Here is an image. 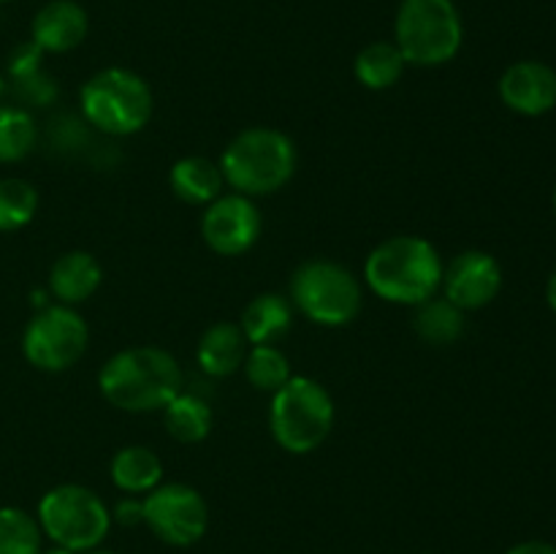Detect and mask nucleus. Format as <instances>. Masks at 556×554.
Listing matches in <instances>:
<instances>
[{"instance_id":"obj_2","label":"nucleus","mask_w":556,"mask_h":554,"mask_svg":"<svg viewBox=\"0 0 556 554\" xmlns=\"http://www.w3.org/2000/svg\"><path fill=\"white\" fill-rule=\"evenodd\" d=\"M98 389L109 405L125 413L163 411L182 391V367L163 348H125L101 367Z\"/></svg>"},{"instance_id":"obj_7","label":"nucleus","mask_w":556,"mask_h":554,"mask_svg":"<svg viewBox=\"0 0 556 554\" xmlns=\"http://www.w3.org/2000/svg\"><path fill=\"white\" fill-rule=\"evenodd\" d=\"M38 527L54 546L85 554L98 549L112 530V511L81 483L52 487L38 503Z\"/></svg>"},{"instance_id":"obj_19","label":"nucleus","mask_w":556,"mask_h":554,"mask_svg":"<svg viewBox=\"0 0 556 554\" xmlns=\"http://www.w3.org/2000/svg\"><path fill=\"white\" fill-rule=\"evenodd\" d=\"M112 483L125 494H147L163 481V462L147 445H125L109 465Z\"/></svg>"},{"instance_id":"obj_33","label":"nucleus","mask_w":556,"mask_h":554,"mask_svg":"<svg viewBox=\"0 0 556 554\" xmlns=\"http://www.w3.org/2000/svg\"><path fill=\"white\" fill-rule=\"evenodd\" d=\"M85 554H117V552H109V549H90V552Z\"/></svg>"},{"instance_id":"obj_25","label":"nucleus","mask_w":556,"mask_h":554,"mask_svg":"<svg viewBox=\"0 0 556 554\" xmlns=\"http://www.w3.org/2000/svg\"><path fill=\"white\" fill-rule=\"evenodd\" d=\"M38 212V190L27 179H0V234L25 228Z\"/></svg>"},{"instance_id":"obj_30","label":"nucleus","mask_w":556,"mask_h":554,"mask_svg":"<svg viewBox=\"0 0 556 554\" xmlns=\"http://www.w3.org/2000/svg\"><path fill=\"white\" fill-rule=\"evenodd\" d=\"M508 554H556V546L546 541H521L510 546Z\"/></svg>"},{"instance_id":"obj_6","label":"nucleus","mask_w":556,"mask_h":554,"mask_svg":"<svg viewBox=\"0 0 556 554\" xmlns=\"http://www.w3.org/2000/svg\"><path fill=\"white\" fill-rule=\"evenodd\" d=\"M81 117L106 136H134L150 123L152 90L136 71L103 68L79 90Z\"/></svg>"},{"instance_id":"obj_10","label":"nucleus","mask_w":556,"mask_h":554,"mask_svg":"<svg viewBox=\"0 0 556 554\" xmlns=\"http://www.w3.org/2000/svg\"><path fill=\"white\" fill-rule=\"evenodd\" d=\"M144 525L150 527L157 541L168 546H193L206 536L210 527V505L201 498L199 489L188 483H157L141 500Z\"/></svg>"},{"instance_id":"obj_22","label":"nucleus","mask_w":556,"mask_h":554,"mask_svg":"<svg viewBox=\"0 0 556 554\" xmlns=\"http://www.w3.org/2000/svg\"><path fill=\"white\" fill-rule=\"evenodd\" d=\"M163 421H166L168 435L179 443H201L212 432V407L199 394L179 391L163 407Z\"/></svg>"},{"instance_id":"obj_35","label":"nucleus","mask_w":556,"mask_h":554,"mask_svg":"<svg viewBox=\"0 0 556 554\" xmlns=\"http://www.w3.org/2000/svg\"><path fill=\"white\" fill-rule=\"evenodd\" d=\"M554 212H556V188H554Z\"/></svg>"},{"instance_id":"obj_4","label":"nucleus","mask_w":556,"mask_h":554,"mask_svg":"<svg viewBox=\"0 0 556 554\" xmlns=\"http://www.w3.org/2000/svg\"><path fill=\"white\" fill-rule=\"evenodd\" d=\"M269 429L288 454H313L334 429V400L318 380L293 375L271 394Z\"/></svg>"},{"instance_id":"obj_3","label":"nucleus","mask_w":556,"mask_h":554,"mask_svg":"<svg viewBox=\"0 0 556 554\" xmlns=\"http://www.w3.org/2000/svg\"><path fill=\"white\" fill-rule=\"evenodd\" d=\"M220 172L226 185L250 199L277 193L296 174V147L277 128H244L223 150Z\"/></svg>"},{"instance_id":"obj_29","label":"nucleus","mask_w":556,"mask_h":554,"mask_svg":"<svg viewBox=\"0 0 556 554\" xmlns=\"http://www.w3.org/2000/svg\"><path fill=\"white\" fill-rule=\"evenodd\" d=\"M112 521H119V525L125 527H134V525H141L144 521V508H141V500H119L117 508H114L112 514Z\"/></svg>"},{"instance_id":"obj_14","label":"nucleus","mask_w":556,"mask_h":554,"mask_svg":"<svg viewBox=\"0 0 556 554\" xmlns=\"http://www.w3.org/2000/svg\"><path fill=\"white\" fill-rule=\"evenodd\" d=\"M90 30L87 11L76 0H49L30 22V41L43 54H65L81 47Z\"/></svg>"},{"instance_id":"obj_13","label":"nucleus","mask_w":556,"mask_h":554,"mask_svg":"<svg viewBox=\"0 0 556 554\" xmlns=\"http://www.w3.org/2000/svg\"><path fill=\"white\" fill-rule=\"evenodd\" d=\"M500 98L525 117H541L556 106V71L541 60H519L500 76Z\"/></svg>"},{"instance_id":"obj_32","label":"nucleus","mask_w":556,"mask_h":554,"mask_svg":"<svg viewBox=\"0 0 556 554\" xmlns=\"http://www.w3.org/2000/svg\"><path fill=\"white\" fill-rule=\"evenodd\" d=\"M41 554H76V552H71V549H63V546H52V549H47V552H41Z\"/></svg>"},{"instance_id":"obj_28","label":"nucleus","mask_w":556,"mask_h":554,"mask_svg":"<svg viewBox=\"0 0 556 554\" xmlns=\"http://www.w3.org/2000/svg\"><path fill=\"white\" fill-rule=\"evenodd\" d=\"M43 52L33 41L20 43L9 58V79H20V76L33 74V71L43 68Z\"/></svg>"},{"instance_id":"obj_26","label":"nucleus","mask_w":556,"mask_h":554,"mask_svg":"<svg viewBox=\"0 0 556 554\" xmlns=\"http://www.w3.org/2000/svg\"><path fill=\"white\" fill-rule=\"evenodd\" d=\"M41 541L36 516L14 505L0 508V554H41Z\"/></svg>"},{"instance_id":"obj_1","label":"nucleus","mask_w":556,"mask_h":554,"mask_svg":"<svg viewBox=\"0 0 556 554\" xmlns=\"http://www.w3.org/2000/svg\"><path fill=\"white\" fill-rule=\"evenodd\" d=\"M443 259L429 239L416 234H396L383 239L364 261V282L375 297L391 304L427 302L443 282Z\"/></svg>"},{"instance_id":"obj_12","label":"nucleus","mask_w":556,"mask_h":554,"mask_svg":"<svg viewBox=\"0 0 556 554\" xmlns=\"http://www.w3.org/2000/svg\"><path fill=\"white\" fill-rule=\"evenodd\" d=\"M443 297L459 310H481L494 302L503 288V269L497 259L483 250H465L443 269Z\"/></svg>"},{"instance_id":"obj_34","label":"nucleus","mask_w":556,"mask_h":554,"mask_svg":"<svg viewBox=\"0 0 556 554\" xmlns=\"http://www.w3.org/2000/svg\"><path fill=\"white\" fill-rule=\"evenodd\" d=\"M3 96H5V79L3 74H0V103H3Z\"/></svg>"},{"instance_id":"obj_9","label":"nucleus","mask_w":556,"mask_h":554,"mask_svg":"<svg viewBox=\"0 0 556 554\" xmlns=\"http://www.w3.org/2000/svg\"><path fill=\"white\" fill-rule=\"evenodd\" d=\"M87 342H90V329L74 307L47 304L27 320L22 353L36 369L63 373L85 356Z\"/></svg>"},{"instance_id":"obj_5","label":"nucleus","mask_w":556,"mask_h":554,"mask_svg":"<svg viewBox=\"0 0 556 554\" xmlns=\"http://www.w3.org/2000/svg\"><path fill=\"white\" fill-rule=\"evenodd\" d=\"M465 25L454 0H402L394 20V43L407 65L434 68L459 54Z\"/></svg>"},{"instance_id":"obj_36","label":"nucleus","mask_w":556,"mask_h":554,"mask_svg":"<svg viewBox=\"0 0 556 554\" xmlns=\"http://www.w3.org/2000/svg\"><path fill=\"white\" fill-rule=\"evenodd\" d=\"M0 3H9V0H0Z\"/></svg>"},{"instance_id":"obj_15","label":"nucleus","mask_w":556,"mask_h":554,"mask_svg":"<svg viewBox=\"0 0 556 554\" xmlns=\"http://www.w3.org/2000/svg\"><path fill=\"white\" fill-rule=\"evenodd\" d=\"M103 269L98 259L87 250H71L63 253L49 269V293L58 299V304L74 307L87 302L92 293L101 288Z\"/></svg>"},{"instance_id":"obj_21","label":"nucleus","mask_w":556,"mask_h":554,"mask_svg":"<svg viewBox=\"0 0 556 554\" xmlns=\"http://www.w3.org/2000/svg\"><path fill=\"white\" fill-rule=\"evenodd\" d=\"M413 329L429 345H454L465 335V310L451 304L445 297H432L416 304Z\"/></svg>"},{"instance_id":"obj_16","label":"nucleus","mask_w":556,"mask_h":554,"mask_svg":"<svg viewBox=\"0 0 556 554\" xmlns=\"http://www.w3.org/2000/svg\"><path fill=\"white\" fill-rule=\"evenodd\" d=\"M248 356V340H244L239 324L231 320H217L201 335L195 348V362L210 378H228L242 367Z\"/></svg>"},{"instance_id":"obj_17","label":"nucleus","mask_w":556,"mask_h":554,"mask_svg":"<svg viewBox=\"0 0 556 554\" xmlns=\"http://www.w3.org/2000/svg\"><path fill=\"white\" fill-rule=\"evenodd\" d=\"M293 324L291 302L280 293H258L250 299L242 310V329L248 345H275L280 337L288 335Z\"/></svg>"},{"instance_id":"obj_11","label":"nucleus","mask_w":556,"mask_h":554,"mask_svg":"<svg viewBox=\"0 0 556 554\" xmlns=\"http://www.w3.org/2000/svg\"><path fill=\"white\" fill-rule=\"evenodd\" d=\"M201 237L206 248L217 255H242L258 242L261 237V212L250 196L226 193L217 196L212 204L204 206L201 215Z\"/></svg>"},{"instance_id":"obj_24","label":"nucleus","mask_w":556,"mask_h":554,"mask_svg":"<svg viewBox=\"0 0 556 554\" xmlns=\"http://www.w3.org/2000/svg\"><path fill=\"white\" fill-rule=\"evenodd\" d=\"M242 367L248 383L258 391H269V394H275L280 386L293 378L291 362L277 345H253L244 356Z\"/></svg>"},{"instance_id":"obj_27","label":"nucleus","mask_w":556,"mask_h":554,"mask_svg":"<svg viewBox=\"0 0 556 554\" xmlns=\"http://www.w3.org/2000/svg\"><path fill=\"white\" fill-rule=\"evenodd\" d=\"M11 85H14L16 98L22 103H30V106H49L58 98V85L43 68L20 76V79H11Z\"/></svg>"},{"instance_id":"obj_18","label":"nucleus","mask_w":556,"mask_h":554,"mask_svg":"<svg viewBox=\"0 0 556 554\" xmlns=\"http://www.w3.org/2000/svg\"><path fill=\"white\" fill-rule=\"evenodd\" d=\"M168 185H172L174 196L185 204L206 206L217 196H223L226 179H223L220 163L201 155H188L174 163L172 172H168Z\"/></svg>"},{"instance_id":"obj_20","label":"nucleus","mask_w":556,"mask_h":554,"mask_svg":"<svg viewBox=\"0 0 556 554\" xmlns=\"http://www.w3.org/2000/svg\"><path fill=\"white\" fill-rule=\"evenodd\" d=\"M407 63L394 41H372L353 60V74L367 90H389L405 74Z\"/></svg>"},{"instance_id":"obj_31","label":"nucleus","mask_w":556,"mask_h":554,"mask_svg":"<svg viewBox=\"0 0 556 554\" xmlns=\"http://www.w3.org/2000/svg\"><path fill=\"white\" fill-rule=\"evenodd\" d=\"M546 302L548 307L556 313V269L552 272V277H548V286H546Z\"/></svg>"},{"instance_id":"obj_8","label":"nucleus","mask_w":556,"mask_h":554,"mask_svg":"<svg viewBox=\"0 0 556 554\" xmlns=\"http://www.w3.org/2000/svg\"><path fill=\"white\" fill-rule=\"evenodd\" d=\"M291 302L318 326H348L362 313V282L348 266L329 259L304 261L291 277Z\"/></svg>"},{"instance_id":"obj_23","label":"nucleus","mask_w":556,"mask_h":554,"mask_svg":"<svg viewBox=\"0 0 556 554\" xmlns=\"http://www.w3.org/2000/svg\"><path fill=\"white\" fill-rule=\"evenodd\" d=\"M38 125L25 106L0 103V163H20L36 150Z\"/></svg>"}]
</instances>
